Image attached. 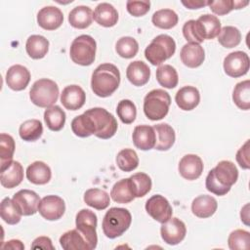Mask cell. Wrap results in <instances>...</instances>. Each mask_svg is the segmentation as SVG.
<instances>
[{
  "instance_id": "cell-1",
  "label": "cell",
  "mask_w": 250,
  "mask_h": 250,
  "mask_svg": "<svg viewBox=\"0 0 250 250\" xmlns=\"http://www.w3.org/2000/svg\"><path fill=\"white\" fill-rule=\"evenodd\" d=\"M119 84L120 72L112 63L100 64L92 74L91 88L98 97H109L117 90Z\"/></svg>"
},
{
  "instance_id": "cell-2",
  "label": "cell",
  "mask_w": 250,
  "mask_h": 250,
  "mask_svg": "<svg viewBox=\"0 0 250 250\" xmlns=\"http://www.w3.org/2000/svg\"><path fill=\"white\" fill-rule=\"evenodd\" d=\"M131 222L132 216L127 209L112 207L103 219V231L106 237L116 238L129 229Z\"/></svg>"
},
{
  "instance_id": "cell-3",
  "label": "cell",
  "mask_w": 250,
  "mask_h": 250,
  "mask_svg": "<svg viewBox=\"0 0 250 250\" xmlns=\"http://www.w3.org/2000/svg\"><path fill=\"white\" fill-rule=\"evenodd\" d=\"M89 116L93 124L94 135L100 139H109L117 131V121L115 117L103 107H93L84 112Z\"/></svg>"
},
{
  "instance_id": "cell-4",
  "label": "cell",
  "mask_w": 250,
  "mask_h": 250,
  "mask_svg": "<svg viewBox=\"0 0 250 250\" xmlns=\"http://www.w3.org/2000/svg\"><path fill=\"white\" fill-rule=\"evenodd\" d=\"M170 104V95L162 89H154L148 92L144 99V112L152 121L160 120L167 115Z\"/></svg>"
},
{
  "instance_id": "cell-5",
  "label": "cell",
  "mask_w": 250,
  "mask_h": 250,
  "mask_svg": "<svg viewBox=\"0 0 250 250\" xmlns=\"http://www.w3.org/2000/svg\"><path fill=\"white\" fill-rule=\"evenodd\" d=\"M176 51L174 39L167 34L157 35L145 50L146 59L152 65H160L170 59Z\"/></svg>"
},
{
  "instance_id": "cell-6",
  "label": "cell",
  "mask_w": 250,
  "mask_h": 250,
  "mask_svg": "<svg viewBox=\"0 0 250 250\" xmlns=\"http://www.w3.org/2000/svg\"><path fill=\"white\" fill-rule=\"evenodd\" d=\"M29 98L39 107H50L58 101L59 87L55 81L41 78L33 83L29 91Z\"/></svg>"
},
{
  "instance_id": "cell-7",
  "label": "cell",
  "mask_w": 250,
  "mask_h": 250,
  "mask_svg": "<svg viewBox=\"0 0 250 250\" xmlns=\"http://www.w3.org/2000/svg\"><path fill=\"white\" fill-rule=\"evenodd\" d=\"M97 44L95 39L87 34L77 36L69 49L70 59L79 65H90L95 61Z\"/></svg>"
},
{
  "instance_id": "cell-8",
  "label": "cell",
  "mask_w": 250,
  "mask_h": 250,
  "mask_svg": "<svg viewBox=\"0 0 250 250\" xmlns=\"http://www.w3.org/2000/svg\"><path fill=\"white\" fill-rule=\"evenodd\" d=\"M97 222L96 214L90 209H82L76 214V229L85 237L90 246V250L95 249L98 243V236L96 232Z\"/></svg>"
},
{
  "instance_id": "cell-9",
  "label": "cell",
  "mask_w": 250,
  "mask_h": 250,
  "mask_svg": "<svg viewBox=\"0 0 250 250\" xmlns=\"http://www.w3.org/2000/svg\"><path fill=\"white\" fill-rule=\"evenodd\" d=\"M250 66L248 55L242 51L229 53L224 60V70L227 75L237 78L245 75Z\"/></svg>"
},
{
  "instance_id": "cell-10",
  "label": "cell",
  "mask_w": 250,
  "mask_h": 250,
  "mask_svg": "<svg viewBox=\"0 0 250 250\" xmlns=\"http://www.w3.org/2000/svg\"><path fill=\"white\" fill-rule=\"evenodd\" d=\"M146 211L155 221L163 224L172 217L173 209L169 201L160 194L152 195L146 200Z\"/></svg>"
},
{
  "instance_id": "cell-11",
  "label": "cell",
  "mask_w": 250,
  "mask_h": 250,
  "mask_svg": "<svg viewBox=\"0 0 250 250\" xmlns=\"http://www.w3.org/2000/svg\"><path fill=\"white\" fill-rule=\"evenodd\" d=\"M187 228L183 221L178 218H170L162 224L160 234L165 243L169 245H177L182 242L186 236Z\"/></svg>"
},
{
  "instance_id": "cell-12",
  "label": "cell",
  "mask_w": 250,
  "mask_h": 250,
  "mask_svg": "<svg viewBox=\"0 0 250 250\" xmlns=\"http://www.w3.org/2000/svg\"><path fill=\"white\" fill-rule=\"evenodd\" d=\"M38 211L48 221H57L62 217L65 211L63 199L58 195H47L40 200Z\"/></svg>"
},
{
  "instance_id": "cell-13",
  "label": "cell",
  "mask_w": 250,
  "mask_h": 250,
  "mask_svg": "<svg viewBox=\"0 0 250 250\" xmlns=\"http://www.w3.org/2000/svg\"><path fill=\"white\" fill-rule=\"evenodd\" d=\"M39 195L30 189H21L13 196V201L23 216L34 215L40 203Z\"/></svg>"
},
{
  "instance_id": "cell-14",
  "label": "cell",
  "mask_w": 250,
  "mask_h": 250,
  "mask_svg": "<svg viewBox=\"0 0 250 250\" xmlns=\"http://www.w3.org/2000/svg\"><path fill=\"white\" fill-rule=\"evenodd\" d=\"M203 162L196 154H186L179 162L180 175L188 181L198 179L203 172Z\"/></svg>"
},
{
  "instance_id": "cell-15",
  "label": "cell",
  "mask_w": 250,
  "mask_h": 250,
  "mask_svg": "<svg viewBox=\"0 0 250 250\" xmlns=\"http://www.w3.org/2000/svg\"><path fill=\"white\" fill-rule=\"evenodd\" d=\"M86 101L84 90L78 85L66 86L61 94V103L68 110H77L81 108Z\"/></svg>"
},
{
  "instance_id": "cell-16",
  "label": "cell",
  "mask_w": 250,
  "mask_h": 250,
  "mask_svg": "<svg viewBox=\"0 0 250 250\" xmlns=\"http://www.w3.org/2000/svg\"><path fill=\"white\" fill-rule=\"evenodd\" d=\"M63 21L62 11L55 6L43 7L37 14V22L39 26L46 30H55L59 28Z\"/></svg>"
},
{
  "instance_id": "cell-17",
  "label": "cell",
  "mask_w": 250,
  "mask_h": 250,
  "mask_svg": "<svg viewBox=\"0 0 250 250\" xmlns=\"http://www.w3.org/2000/svg\"><path fill=\"white\" fill-rule=\"evenodd\" d=\"M30 81L29 70L21 64L12 65L6 73V83L14 91H21L26 88Z\"/></svg>"
},
{
  "instance_id": "cell-18",
  "label": "cell",
  "mask_w": 250,
  "mask_h": 250,
  "mask_svg": "<svg viewBox=\"0 0 250 250\" xmlns=\"http://www.w3.org/2000/svg\"><path fill=\"white\" fill-rule=\"evenodd\" d=\"M215 179L224 187L231 188L238 179V171L236 166L229 160L220 161L215 168L212 169Z\"/></svg>"
},
{
  "instance_id": "cell-19",
  "label": "cell",
  "mask_w": 250,
  "mask_h": 250,
  "mask_svg": "<svg viewBox=\"0 0 250 250\" xmlns=\"http://www.w3.org/2000/svg\"><path fill=\"white\" fill-rule=\"evenodd\" d=\"M180 57L186 66L195 68L200 66L204 62L205 52L200 44L188 42L182 47Z\"/></svg>"
},
{
  "instance_id": "cell-20",
  "label": "cell",
  "mask_w": 250,
  "mask_h": 250,
  "mask_svg": "<svg viewBox=\"0 0 250 250\" xmlns=\"http://www.w3.org/2000/svg\"><path fill=\"white\" fill-rule=\"evenodd\" d=\"M135 146L141 150H149L154 147L156 136L153 127L148 125H138L132 135Z\"/></svg>"
},
{
  "instance_id": "cell-21",
  "label": "cell",
  "mask_w": 250,
  "mask_h": 250,
  "mask_svg": "<svg viewBox=\"0 0 250 250\" xmlns=\"http://www.w3.org/2000/svg\"><path fill=\"white\" fill-rule=\"evenodd\" d=\"M126 76L134 86H144L149 80L150 69L146 62L134 61L127 66Z\"/></svg>"
},
{
  "instance_id": "cell-22",
  "label": "cell",
  "mask_w": 250,
  "mask_h": 250,
  "mask_svg": "<svg viewBox=\"0 0 250 250\" xmlns=\"http://www.w3.org/2000/svg\"><path fill=\"white\" fill-rule=\"evenodd\" d=\"M175 101L181 109L192 110L200 102V94L197 88L193 86H185L176 93Z\"/></svg>"
},
{
  "instance_id": "cell-23",
  "label": "cell",
  "mask_w": 250,
  "mask_h": 250,
  "mask_svg": "<svg viewBox=\"0 0 250 250\" xmlns=\"http://www.w3.org/2000/svg\"><path fill=\"white\" fill-rule=\"evenodd\" d=\"M22 180L23 168L19 161H12L8 167L0 171V182L1 185L6 188L18 187Z\"/></svg>"
},
{
  "instance_id": "cell-24",
  "label": "cell",
  "mask_w": 250,
  "mask_h": 250,
  "mask_svg": "<svg viewBox=\"0 0 250 250\" xmlns=\"http://www.w3.org/2000/svg\"><path fill=\"white\" fill-rule=\"evenodd\" d=\"M94 21L102 26L111 27L117 23L118 13L109 3H100L93 13Z\"/></svg>"
},
{
  "instance_id": "cell-25",
  "label": "cell",
  "mask_w": 250,
  "mask_h": 250,
  "mask_svg": "<svg viewBox=\"0 0 250 250\" xmlns=\"http://www.w3.org/2000/svg\"><path fill=\"white\" fill-rule=\"evenodd\" d=\"M218 207L217 200L207 194L199 195L192 200L191 211L198 218H209L216 212Z\"/></svg>"
},
{
  "instance_id": "cell-26",
  "label": "cell",
  "mask_w": 250,
  "mask_h": 250,
  "mask_svg": "<svg viewBox=\"0 0 250 250\" xmlns=\"http://www.w3.org/2000/svg\"><path fill=\"white\" fill-rule=\"evenodd\" d=\"M156 142L154 148L157 150H168L175 143L176 135L174 129L167 123H160L153 126Z\"/></svg>"
},
{
  "instance_id": "cell-27",
  "label": "cell",
  "mask_w": 250,
  "mask_h": 250,
  "mask_svg": "<svg viewBox=\"0 0 250 250\" xmlns=\"http://www.w3.org/2000/svg\"><path fill=\"white\" fill-rule=\"evenodd\" d=\"M50 167L43 161H34L26 168V178L34 185H45L51 180Z\"/></svg>"
},
{
  "instance_id": "cell-28",
  "label": "cell",
  "mask_w": 250,
  "mask_h": 250,
  "mask_svg": "<svg viewBox=\"0 0 250 250\" xmlns=\"http://www.w3.org/2000/svg\"><path fill=\"white\" fill-rule=\"evenodd\" d=\"M93 21V11L88 6H77L68 15V22L74 28L84 29L91 25Z\"/></svg>"
},
{
  "instance_id": "cell-29",
  "label": "cell",
  "mask_w": 250,
  "mask_h": 250,
  "mask_svg": "<svg viewBox=\"0 0 250 250\" xmlns=\"http://www.w3.org/2000/svg\"><path fill=\"white\" fill-rule=\"evenodd\" d=\"M60 244L64 250H90L88 242L77 229L64 232L60 237Z\"/></svg>"
},
{
  "instance_id": "cell-30",
  "label": "cell",
  "mask_w": 250,
  "mask_h": 250,
  "mask_svg": "<svg viewBox=\"0 0 250 250\" xmlns=\"http://www.w3.org/2000/svg\"><path fill=\"white\" fill-rule=\"evenodd\" d=\"M25 50L27 55L34 60L44 58L49 50V41L42 35H31L27 38L25 43Z\"/></svg>"
},
{
  "instance_id": "cell-31",
  "label": "cell",
  "mask_w": 250,
  "mask_h": 250,
  "mask_svg": "<svg viewBox=\"0 0 250 250\" xmlns=\"http://www.w3.org/2000/svg\"><path fill=\"white\" fill-rule=\"evenodd\" d=\"M129 187L131 192L135 197H143L148 193L151 189V179L150 177L143 172L136 173L128 178Z\"/></svg>"
},
{
  "instance_id": "cell-32",
  "label": "cell",
  "mask_w": 250,
  "mask_h": 250,
  "mask_svg": "<svg viewBox=\"0 0 250 250\" xmlns=\"http://www.w3.org/2000/svg\"><path fill=\"white\" fill-rule=\"evenodd\" d=\"M84 202L97 210H104L110 203L109 194L100 188H89L84 193Z\"/></svg>"
},
{
  "instance_id": "cell-33",
  "label": "cell",
  "mask_w": 250,
  "mask_h": 250,
  "mask_svg": "<svg viewBox=\"0 0 250 250\" xmlns=\"http://www.w3.org/2000/svg\"><path fill=\"white\" fill-rule=\"evenodd\" d=\"M44 121L50 130L60 131L65 123V112L59 105L47 107L44 112Z\"/></svg>"
},
{
  "instance_id": "cell-34",
  "label": "cell",
  "mask_w": 250,
  "mask_h": 250,
  "mask_svg": "<svg viewBox=\"0 0 250 250\" xmlns=\"http://www.w3.org/2000/svg\"><path fill=\"white\" fill-rule=\"evenodd\" d=\"M15 147L16 146L13 137L2 133L0 135V171L4 170L12 163Z\"/></svg>"
},
{
  "instance_id": "cell-35",
  "label": "cell",
  "mask_w": 250,
  "mask_h": 250,
  "mask_svg": "<svg viewBox=\"0 0 250 250\" xmlns=\"http://www.w3.org/2000/svg\"><path fill=\"white\" fill-rule=\"evenodd\" d=\"M43 133L42 123L38 119H29L21 124L19 129L20 137L26 142L38 140Z\"/></svg>"
},
{
  "instance_id": "cell-36",
  "label": "cell",
  "mask_w": 250,
  "mask_h": 250,
  "mask_svg": "<svg viewBox=\"0 0 250 250\" xmlns=\"http://www.w3.org/2000/svg\"><path fill=\"white\" fill-rule=\"evenodd\" d=\"M156 79L159 85L167 89H173L178 85L177 70L170 64L159 65L156 69Z\"/></svg>"
},
{
  "instance_id": "cell-37",
  "label": "cell",
  "mask_w": 250,
  "mask_h": 250,
  "mask_svg": "<svg viewBox=\"0 0 250 250\" xmlns=\"http://www.w3.org/2000/svg\"><path fill=\"white\" fill-rule=\"evenodd\" d=\"M232 101L242 110L250 108V81L244 80L237 83L233 89Z\"/></svg>"
},
{
  "instance_id": "cell-38",
  "label": "cell",
  "mask_w": 250,
  "mask_h": 250,
  "mask_svg": "<svg viewBox=\"0 0 250 250\" xmlns=\"http://www.w3.org/2000/svg\"><path fill=\"white\" fill-rule=\"evenodd\" d=\"M179 18L175 11L171 9H161L156 11L151 18L152 23L162 29H170L178 23Z\"/></svg>"
},
{
  "instance_id": "cell-39",
  "label": "cell",
  "mask_w": 250,
  "mask_h": 250,
  "mask_svg": "<svg viewBox=\"0 0 250 250\" xmlns=\"http://www.w3.org/2000/svg\"><path fill=\"white\" fill-rule=\"evenodd\" d=\"M203 31L205 39H213L219 35L221 31V21L216 16L205 14L196 20Z\"/></svg>"
},
{
  "instance_id": "cell-40",
  "label": "cell",
  "mask_w": 250,
  "mask_h": 250,
  "mask_svg": "<svg viewBox=\"0 0 250 250\" xmlns=\"http://www.w3.org/2000/svg\"><path fill=\"white\" fill-rule=\"evenodd\" d=\"M0 215L2 220L8 225H16L20 223L21 219V213L19 208L13 201V199L9 197H5L1 201L0 205Z\"/></svg>"
},
{
  "instance_id": "cell-41",
  "label": "cell",
  "mask_w": 250,
  "mask_h": 250,
  "mask_svg": "<svg viewBox=\"0 0 250 250\" xmlns=\"http://www.w3.org/2000/svg\"><path fill=\"white\" fill-rule=\"evenodd\" d=\"M110 196L115 202L121 204H126L134 200L135 196L131 192L128 178L122 179L113 185L110 191Z\"/></svg>"
},
{
  "instance_id": "cell-42",
  "label": "cell",
  "mask_w": 250,
  "mask_h": 250,
  "mask_svg": "<svg viewBox=\"0 0 250 250\" xmlns=\"http://www.w3.org/2000/svg\"><path fill=\"white\" fill-rule=\"evenodd\" d=\"M116 163L120 170L131 172L139 165V157L137 152L131 148L121 149L116 156Z\"/></svg>"
},
{
  "instance_id": "cell-43",
  "label": "cell",
  "mask_w": 250,
  "mask_h": 250,
  "mask_svg": "<svg viewBox=\"0 0 250 250\" xmlns=\"http://www.w3.org/2000/svg\"><path fill=\"white\" fill-rule=\"evenodd\" d=\"M219 43L228 49L236 47L241 42V33L238 28L227 25L221 28V31L218 35Z\"/></svg>"
},
{
  "instance_id": "cell-44",
  "label": "cell",
  "mask_w": 250,
  "mask_h": 250,
  "mask_svg": "<svg viewBox=\"0 0 250 250\" xmlns=\"http://www.w3.org/2000/svg\"><path fill=\"white\" fill-rule=\"evenodd\" d=\"M116 53L124 59L135 57L139 51V44L136 39L130 36H124L117 40L115 44Z\"/></svg>"
},
{
  "instance_id": "cell-45",
  "label": "cell",
  "mask_w": 250,
  "mask_h": 250,
  "mask_svg": "<svg viewBox=\"0 0 250 250\" xmlns=\"http://www.w3.org/2000/svg\"><path fill=\"white\" fill-rule=\"evenodd\" d=\"M71 130L74 135L81 138H87L91 135H94L91 119L85 113L73 118L71 121Z\"/></svg>"
},
{
  "instance_id": "cell-46",
  "label": "cell",
  "mask_w": 250,
  "mask_h": 250,
  "mask_svg": "<svg viewBox=\"0 0 250 250\" xmlns=\"http://www.w3.org/2000/svg\"><path fill=\"white\" fill-rule=\"evenodd\" d=\"M183 34L189 43L200 44L205 40L202 28L197 21L189 20L183 25Z\"/></svg>"
},
{
  "instance_id": "cell-47",
  "label": "cell",
  "mask_w": 250,
  "mask_h": 250,
  "mask_svg": "<svg viewBox=\"0 0 250 250\" xmlns=\"http://www.w3.org/2000/svg\"><path fill=\"white\" fill-rule=\"evenodd\" d=\"M229 247L231 250L249 249L250 233L244 229H235L230 232L228 238Z\"/></svg>"
},
{
  "instance_id": "cell-48",
  "label": "cell",
  "mask_w": 250,
  "mask_h": 250,
  "mask_svg": "<svg viewBox=\"0 0 250 250\" xmlns=\"http://www.w3.org/2000/svg\"><path fill=\"white\" fill-rule=\"evenodd\" d=\"M116 112L120 120L125 124L134 122L137 116V108L135 104L130 100H122L118 103Z\"/></svg>"
},
{
  "instance_id": "cell-49",
  "label": "cell",
  "mask_w": 250,
  "mask_h": 250,
  "mask_svg": "<svg viewBox=\"0 0 250 250\" xmlns=\"http://www.w3.org/2000/svg\"><path fill=\"white\" fill-rule=\"evenodd\" d=\"M127 11L134 17H142L146 15L150 9L149 1H137V0H129L126 3Z\"/></svg>"
},
{
  "instance_id": "cell-50",
  "label": "cell",
  "mask_w": 250,
  "mask_h": 250,
  "mask_svg": "<svg viewBox=\"0 0 250 250\" xmlns=\"http://www.w3.org/2000/svg\"><path fill=\"white\" fill-rule=\"evenodd\" d=\"M205 187L207 188L208 191L216 194V195H219V196H222V195H225L227 194L229 190H230V188H228V187H224L222 186L214 177L213 175V172L212 170L209 171L207 177H206V181H205Z\"/></svg>"
},
{
  "instance_id": "cell-51",
  "label": "cell",
  "mask_w": 250,
  "mask_h": 250,
  "mask_svg": "<svg viewBox=\"0 0 250 250\" xmlns=\"http://www.w3.org/2000/svg\"><path fill=\"white\" fill-rule=\"evenodd\" d=\"M209 8L211 11L218 15L224 16L229 14L231 10H233V1L232 0H218V1H208Z\"/></svg>"
},
{
  "instance_id": "cell-52",
  "label": "cell",
  "mask_w": 250,
  "mask_h": 250,
  "mask_svg": "<svg viewBox=\"0 0 250 250\" xmlns=\"http://www.w3.org/2000/svg\"><path fill=\"white\" fill-rule=\"evenodd\" d=\"M250 141L247 140L245 144L237 150L236 152V161L242 169H249L250 168Z\"/></svg>"
},
{
  "instance_id": "cell-53",
  "label": "cell",
  "mask_w": 250,
  "mask_h": 250,
  "mask_svg": "<svg viewBox=\"0 0 250 250\" xmlns=\"http://www.w3.org/2000/svg\"><path fill=\"white\" fill-rule=\"evenodd\" d=\"M32 249H51L54 250L55 247L52 240L48 236H39L35 238L31 244Z\"/></svg>"
},
{
  "instance_id": "cell-54",
  "label": "cell",
  "mask_w": 250,
  "mask_h": 250,
  "mask_svg": "<svg viewBox=\"0 0 250 250\" xmlns=\"http://www.w3.org/2000/svg\"><path fill=\"white\" fill-rule=\"evenodd\" d=\"M182 4L187 7L188 9L193 10V9H200L204 6H207L208 1L203 0H188V1H182Z\"/></svg>"
},
{
  "instance_id": "cell-55",
  "label": "cell",
  "mask_w": 250,
  "mask_h": 250,
  "mask_svg": "<svg viewBox=\"0 0 250 250\" xmlns=\"http://www.w3.org/2000/svg\"><path fill=\"white\" fill-rule=\"evenodd\" d=\"M2 249H24V245L21 240L11 239L7 241L5 244L1 245Z\"/></svg>"
},
{
  "instance_id": "cell-56",
  "label": "cell",
  "mask_w": 250,
  "mask_h": 250,
  "mask_svg": "<svg viewBox=\"0 0 250 250\" xmlns=\"http://www.w3.org/2000/svg\"><path fill=\"white\" fill-rule=\"evenodd\" d=\"M248 208H249V204H246L242 209H241V212H240V217H241V221L245 224V225H249L248 223V220H249V211H248Z\"/></svg>"
},
{
  "instance_id": "cell-57",
  "label": "cell",
  "mask_w": 250,
  "mask_h": 250,
  "mask_svg": "<svg viewBox=\"0 0 250 250\" xmlns=\"http://www.w3.org/2000/svg\"><path fill=\"white\" fill-rule=\"evenodd\" d=\"M249 4L248 1H233V8L234 9H241L244 8Z\"/></svg>"
}]
</instances>
